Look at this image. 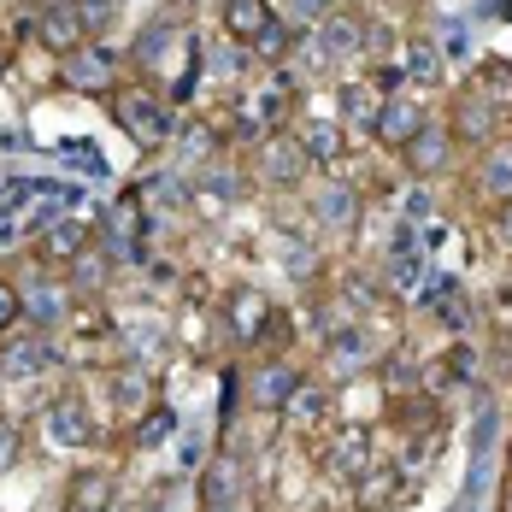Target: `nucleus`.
Wrapping results in <instances>:
<instances>
[{"label": "nucleus", "mask_w": 512, "mask_h": 512, "mask_svg": "<svg viewBox=\"0 0 512 512\" xmlns=\"http://www.w3.org/2000/svg\"><path fill=\"white\" fill-rule=\"evenodd\" d=\"M171 430H177V412L165 407V401H154V407L142 412V424L130 430V448L148 454V448H159V442H171Z\"/></svg>", "instance_id": "24"}, {"label": "nucleus", "mask_w": 512, "mask_h": 512, "mask_svg": "<svg viewBox=\"0 0 512 512\" xmlns=\"http://www.w3.org/2000/svg\"><path fill=\"white\" fill-rule=\"evenodd\" d=\"M495 242L512 254V206H501V212H495Z\"/></svg>", "instance_id": "30"}, {"label": "nucleus", "mask_w": 512, "mask_h": 512, "mask_svg": "<svg viewBox=\"0 0 512 512\" xmlns=\"http://www.w3.org/2000/svg\"><path fill=\"white\" fill-rule=\"evenodd\" d=\"M501 512H512V477L501 483Z\"/></svg>", "instance_id": "31"}, {"label": "nucleus", "mask_w": 512, "mask_h": 512, "mask_svg": "<svg viewBox=\"0 0 512 512\" xmlns=\"http://www.w3.org/2000/svg\"><path fill=\"white\" fill-rule=\"evenodd\" d=\"M424 124H430L424 101L395 89V95L383 101V112H377V124H371V142H377V148H395V154H407V142L424 130Z\"/></svg>", "instance_id": "9"}, {"label": "nucleus", "mask_w": 512, "mask_h": 512, "mask_svg": "<svg viewBox=\"0 0 512 512\" xmlns=\"http://www.w3.org/2000/svg\"><path fill=\"white\" fill-rule=\"evenodd\" d=\"M95 242H101V224H89V218L65 212V218H53L48 230H42V242H36V259H42V265H77V259L89 254Z\"/></svg>", "instance_id": "8"}, {"label": "nucleus", "mask_w": 512, "mask_h": 512, "mask_svg": "<svg viewBox=\"0 0 512 512\" xmlns=\"http://www.w3.org/2000/svg\"><path fill=\"white\" fill-rule=\"evenodd\" d=\"M324 465L336 471V477H365L371 465H377V454H371V430L365 424H342L330 442H324Z\"/></svg>", "instance_id": "14"}, {"label": "nucleus", "mask_w": 512, "mask_h": 512, "mask_svg": "<svg viewBox=\"0 0 512 512\" xmlns=\"http://www.w3.org/2000/svg\"><path fill=\"white\" fill-rule=\"evenodd\" d=\"M307 177H312V159L301 154L295 136H271V142H259V183H271V189H301Z\"/></svg>", "instance_id": "11"}, {"label": "nucleus", "mask_w": 512, "mask_h": 512, "mask_svg": "<svg viewBox=\"0 0 512 512\" xmlns=\"http://www.w3.org/2000/svg\"><path fill=\"white\" fill-rule=\"evenodd\" d=\"M18 448H24V436H18V424L12 418H0V477L18 465Z\"/></svg>", "instance_id": "29"}, {"label": "nucleus", "mask_w": 512, "mask_h": 512, "mask_svg": "<svg viewBox=\"0 0 512 512\" xmlns=\"http://www.w3.org/2000/svg\"><path fill=\"white\" fill-rule=\"evenodd\" d=\"M342 95V130H365L371 136V124H377V112H383V89H371V83H342L336 89Z\"/></svg>", "instance_id": "22"}, {"label": "nucleus", "mask_w": 512, "mask_h": 512, "mask_svg": "<svg viewBox=\"0 0 512 512\" xmlns=\"http://www.w3.org/2000/svg\"><path fill=\"white\" fill-rule=\"evenodd\" d=\"M324 18H330V0H295V6L283 12V24H289V30H318Z\"/></svg>", "instance_id": "28"}, {"label": "nucleus", "mask_w": 512, "mask_h": 512, "mask_svg": "<svg viewBox=\"0 0 512 512\" xmlns=\"http://www.w3.org/2000/svg\"><path fill=\"white\" fill-rule=\"evenodd\" d=\"M248 53H254L259 65H283V59L295 53V30H289V24L277 18V24H271V30H265V36H259V42H254Z\"/></svg>", "instance_id": "26"}, {"label": "nucleus", "mask_w": 512, "mask_h": 512, "mask_svg": "<svg viewBox=\"0 0 512 512\" xmlns=\"http://www.w3.org/2000/svg\"><path fill=\"white\" fill-rule=\"evenodd\" d=\"M312 53H318V65L359 59V53H365V24H359V18H342V12H330V18L312 30Z\"/></svg>", "instance_id": "16"}, {"label": "nucleus", "mask_w": 512, "mask_h": 512, "mask_svg": "<svg viewBox=\"0 0 512 512\" xmlns=\"http://www.w3.org/2000/svg\"><path fill=\"white\" fill-rule=\"evenodd\" d=\"M248 201V171H224V165H212V171H201L195 183H189V206L201 212V218H224L230 206Z\"/></svg>", "instance_id": "10"}, {"label": "nucleus", "mask_w": 512, "mask_h": 512, "mask_svg": "<svg viewBox=\"0 0 512 512\" xmlns=\"http://www.w3.org/2000/svg\"><path fill=\"white\" fill-rule=\"evenodd\" d=\"M507 477H512V442H507Z\"/></svg>", "instance_id": "32"}, {"label": "nucleus", "mask_w": 512, "mask_h": 512, "mask_svg": "<svg viewBox=\"0 0 512 512\" xmlns=\"http://www.w3.org/2000/svg\"><path fill=\"white\" fill-rule=\"evenodd\" d=\"M407 77L412 89H442V53H436V42H407Z\"/></svg>", "instance_id": "25"}, {"label": "nucleus", "mask_w": 512, "mask_h": 512, "mask_svg": "<svg viewBox=\"0 0 512 512\" xmlns=\"http://www.w3.org/2000/svg\"><path fill=\"white\" fill-rule=\"evenodd\" d=\"M324 359L336 365V371H371V359H377V342H371V324L359 318L348 330H336L330 342H324Z\"/></svg>", "instance_id": "20"}, {"label": "nucleus", "mask_w": 512, "mask_h": 512, "mask_svg": "<svg viewBox=\"0 0 512 512\" xmlns=\"http://www.w3.org/2000/svg\"><path fill=\"white\" fill-rule=\"evenodd\" d=\"M59 83H65V89H77V95H101V101H106V95L124 83V53L106 48L101 36H95V42H83L77 53H65V59H59Z\"/></svg>", "instance_id": "3"}, {"label": "nucleus", "mask_w": 512, "mask_h": 512, "mask_svg": "<svg viewBox=\"0 0 512 512\" xmlns=\"http://www.w3.org/2000/svg\"><path fill=\"white\" fill-rule=\"evenodd\" d=\"M18 324H24V289L12 277H0V342L18 336Z\"/></svg>", "instance_id": "27"}, {"label": "nucleus", "mask_w": 512, "mask_h": 512, "mask_svg": "<svg viewBox=\"0 0 512 512\" xmlns=\"http://www.w3.org/2000/svg\"><path fill=\"white\" fill-rule=\"evenodd\" d=\"M471 183H477V195L495 206H512V136H501L495 148H483L477 154V171H471Z\"/></svg>", "instance_id": "15"}, {"label": "nucleus", "mask_w": 512, "mask_h": 512, "mask_svg": "<svg viewBox=\"0 0 512 512\" xmlns=\"http://www.w3.org/2000/svg\"><path fill=\"white\" fill-rule=\"evenodd\" d=\"M312 218H318L324 230H354L359 195L348 189V183H324V189H318V201H312Z\"/></svg>", "instance_id": "23"}, {"label": "nucleus", "mask_w": 512, "mask_h": 512, "mask_svg": "<svg viewBox=\"0 0 512 512\" xmlns=\"http://www.w3.org/2000/svg\"><path fill=\"white\" fill-rule=\"evenodd\" d=\"M271 324H277V307H271V295H259L254 283H236L224 295V336H230V348H248V354L259 348L265 354Z\"/></svg>", "instance_id": "5"}, {"label": "nucleus", "mask_w": 512, "mask_h": 512, "mask_svg": "<svg viewBox=\"0 0 512 512\" xmlns=\"http://www.w3.org/2000/svg\"><path fill=\"white\" fill-rule=\"evenodd\" d=\"M230 130L242 136V142H271V136H289L295 130V83L283 77V71H265L254 77L248 89H236V101H230Z\"/></svg>", "instance_id": "1"}, {"label": "nucleus", "mask_w": 512, "mask_h": 512, "mask_svg": "<svg viewBox=\"0 0 512 512\" xmlns=\"http://www.w3.org/2000/svg\"><path fill=\"white\" fill-rule=\"evenodd\" d=\"M454 154H460V142H454V130L430 118V124H424V130H418V136L407 142V154H401V159H407V171H412V177L424 183V177H442V171L454 165Z\"/></svg>", "instance_id": "12"}, {"label": "nucleus", "mask_w": 512, "mask_h": 512, "mask_svg": "<svg viewBox=\"0 0 512 512\" xmlns=\"http://www.w3.org/2000/svg\"><path fill=\"white\" fill-rule=\"evenodd\" d=\"M106 118L118 124V136H130L136 148H165L171 142V106L159 101L148 83H118L112 95H106Z\"/></svg>", "instance_id": "2"}, {"label": "nucleus", "mask_w": 512, "mask_h": 512, "mask_svg": "<svg viewBox=\"0 0 512 512\" xmlns=\"http://www.w3.org/2000/svg\"><path fill=\"white\" fill-rule=\"evenodd\" d=\"M112 495H118V477L112 471H71V483H65V512H112Z\"/></svg>", "instance_id": "19"}, {"label": "nucleus", "mask_w": 512, "mask_h": 512, "mask_svg": "<svg viewBox=\"0 0 512 512\" xmlns=\"http://www.w3.org/2000/svg\"><path fill=\"white\" fill-rule=\"evenodd\" d=\"M301 389H307V371L295 359H265L259 371H248V407L254 412H289Z\"/></svg>", "instance_id": "7"}, {"label": "nucleus", "mask_w": 512, "mask_h": 512, "mask_svg": "<svg viewBox=\"0 0 512 512\" xmlns=\"http://www.w3.org/2000/svg\"><path fill=\"white\" fill-rule=\"evenodd\" d=\"M218 24H224V36H230V42L254 48L259 36L277 24V12H271V0H224V6H218Z\"/></svg>", "instance_id": "18"}, {"label": "nucleus", "mask_w": 512, "mask_h": 512, "mask_svg": "<svg viewBox=\"0 0 512 512\" xmlns=\"http://www.w3.org/2000/svg\"><path fill=\"white\" fill-rule=\"evenodd\" d=\"M48 430L59 448H95L101 442V430H95V418H89V407L77 401V395H59L48 407Z\"/></svg>", "instance_id": "17"}, {"label": "nucleus", "mask_w": 512, "mask_h": 512, "mask_svg": "<svg viewBox=\"0 0 512 512\" xmlns=\"http://www.w3.org/2000/svg\"><path fill=\"white\" fill-rule=\"evenodd\" d=\"M201 512H242V477H236V460H212L201 471Z\"/></svg>", "instance_id": "21"}, {"label": "nucleus", "mask_w": 512, "mask_h": 512, "mask_svg": "<svg viewBox=\"0 0 512 512\" xmlns=\"http://www.w3.org/2000/svg\"><path fill=\"white\" fill-rule=\"evenodd\" d=\"M289 136L301 142V154L312 159V171H318V165L330 171V165L348 159V130H342V118H318V112H312V118H301V124L289 130Z\"/></svg>", "instance_id": "13"}, {"label": "nucleus", "mask_w": 512, "mask_h": 512, "mask_svg": "<svg viewBox=\"0 0 512 512\" xmlns=\"http://www.w3.org/2000/svg\"><path fill=\"white\" fill-rule=\"evenodd\" d=\"M30 42H36V48H48L53 59H65V53H77L83 42H95V36H89V24H83L77 0H48V6H36V12H30Z\"/></svg>", "instance_id": "6"}, {"label": "nucleus", "mask_w": 512, "mask_h": 512, "mask_svg": "<svg viewBox=\"0 0 512 512\" xmlns=\"http://www.w3.org/2000/svg\"><path fill=\"white\" fill-rule=\"evenodd\" d=\"M448 130H454V142L460 148H495L501 136H507V106H495L477 83H465L460 95H454V112H448Z\"/></svg>", "instance_id": "4"}]
</instances>
